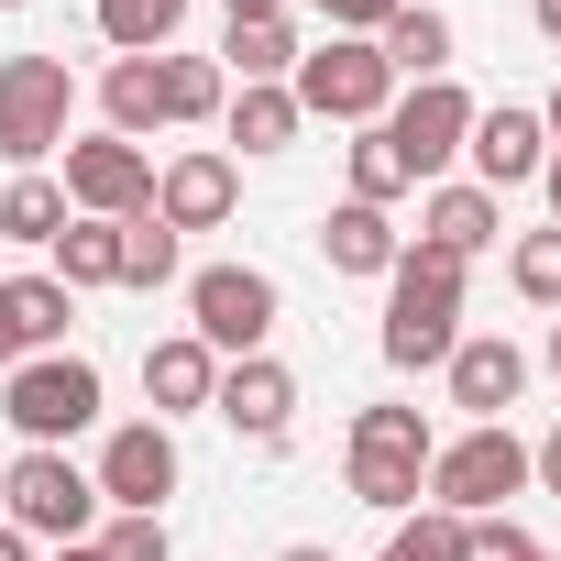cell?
<instances>
[{"mask_svg": "<svg viewBox=\"0 0 561 561\" xmlns=\"http://www.w3.org/2000/svg\"><path fill=\"white\" fill-rule=\"evenodd\" d=\"M462 275H473V264H451V253H430V242L397 253V275H386V331H375L397 375H440V364H451V342H462Z\"/></svg>", "mask_w": 561, "mask_h": 561, "instance_id": "1", "label": "cell"}, {"mask_svg": "<svg viewBox=\"0 0 561 561\" xmlns=\"http://www.w3.org/2000/svg\"><path fill=\"white\" fill-rule=\"evenodd\" d=\"M430 451H440V430L419 408H353L342 473H353V495L375 517H408V506H430Z\"/></svg>", "mask_w": 561, "mask_h": 561, "instance_id": "2", "label": "cell"}, {"mask_svg": "<svg viewBox=\"0 0 561 561\" xmlns=\"http://www.w3.org/2000/svg\"><path fill=\"white\" fill-rule=\"evenodd\" d=\"M0 419L23 430V451H67L78 430H100V364L89 353H34L0 375Z\"/></svg>", "mask_w": 561, "mask_h": 561, "instance_id": "3", "label": "cell"}, {"mask_svg": "<svg viewBox=\"0 0 561 561\" xmlns=\"http://www.w3.org/2000/svg\"><path fill=\"white\" fill-rule=\"evenodd\" d=\"M67 122H78L67 56H0V165L34 176L45 154H67Z\"/></svg>", "mask_w": 561, "mask_h": 561, "instance_id": "4", "label": "cell"}, {"mask_svg": "<svg viewBox=\"0 0 561 561\" xmlns=\"http://www.w3.org/2000/svg\"><path fill=\"white\" fill-rule=\"evenodd\" d=\"M275 320H287V287H275L264 264H198V275H187V331H198L220 364L264 353Z\"/></svg>", "mask_w": 561, "mask_h": 561, "instance_id": "5", "label": "cell"}, {"mask_svg": "<svg viewBox=\"0 0 561 561\" xmlns=\"http://www.w3.org/2000/svg\"><path fill=\"white\" fill-rule=\"evenodd\" d=\"M0 517H12L23 539H45V550H67V539L100 528V484L67 451H12L0 462Z\"/></svg>", "mask_w": 561, "mask_h": 561, "instance_id": "6", "label": "cell"}, {"mask_svg": "<svg viewBox=\"0 0 561 561\" xmlns=\"http://www.w3.org/2000/svg\"><path fill=\"white\" fill-rule=\"evenodd\" d=\"M287 100H298L309 122H353V133H375V122H386V100H397V67H386L364 34H331V45H309V56H298Z\"/></svg>", "mask_w": 561, "mask_h": 561, "instance_id": "7", "label": "cell"}, {"mask_svg": "<svg viewBox=\"0 0 561 561\" xmlns=\"http://www.w3.org/2000/svg\"><path fill=\"white\" fill-rule=\"evenodd\" d=\"M473 111H484V100H473L462 78H419V89H397V100H386V122H375V133L397 144L408 187H440V176L462 165V133H473Z\"/></svg>", "mask_w": 561, "mask_h": 561, "instance_id": "8", "label": "cell"}, {"mask_svg": "<svg viewBox=\"0 0 561 561\" xmlns=\"http://www.w3.org/2000/svg\"><path fill=\"white\" fill-rule=\"evenodd\" d=\"M506 495H528V440H517L506 419H484V430H462V440L430 451V506H451V517H495Z\"/></svg>", "mask_w": 561, "mask_h": 561, "instance_id": "9", "label": "cell"}, {"mask_svg": "<svg viewBox=\"0 0 561 561\" xmlns=\"http://www.w3.org/2000/svg\"><path fill=\"white\" fill-rule=\"evenodd\" d=\"M100 506H122V517H165V495L187 484V462H176V430L165 419H122L111 440H100Z\"/></svg>", "mask_w": 561, "mask_h": 561, "instance_id": "10", "label": "cell"}, {"mask_svg": "<svg viewBox=\"0 0 561 561\" xmlns=\"http://www.w3.org/2000/svg\"><path fill=\"white\" fill-rule=\"evenodd\" d=\"M67 209L78 220H144L154 209V154L144 144H122V133H89V144H67Z\"/></svg>", "mask_w": 561, "mask_h": 561, "instance_id": "11", "label": "cell"}, {"mask_svg": "<svg viewBox=\"0 0 561 561\" xmlns=\"http://www.w3.org/2000/svg\"><path fill=\"white\" fill-rule=\"evenodd\" d=\"M242 209V165L220 154V144H187V154H165L154 165V220L187 242V231H220Z\"/></svg>", "mask_w": 561, "mask_h": 561, "instance_id": "12", "label": "cell"}, {"mask_svg": "<svg viewBox=\"0 0 561 561\" xmlns=\"http://www.w3.org/2000/svg\"><path fill=\"white\" fill-rule=\"evenodd\" d=\"M209 419H231L253 451H287V430H298V375L275 364V353H242V364H220Z\"/></svg>", "mask_w": 561, "mask_h": 561, "instance_id": "13", "label": "cell"}, {"mask_svg": "<svg viewBox=\"0 0 561 561\" xmlns=\"http://www.w3.org/2000/svg\"><path fill=\"white\" fill-rule=\"evenodd\" d=\"M462 165H473V187H484V198H506V187H528V176L550 165V122H539L528 100H495V111H473Z\"/></svg>", "mask_w": 561, "mask_h": 561, "instance_id": "14", "label": "cell"}, {"mask_svg": "<svg viewBox=\"0 0 561 561\" xmlns=\"http://www.w3.org/2000/svg\"><path fill=\"white\" fill-rule=\"evenodd\" d=\"M440 375H451V408H462L473 430H484V419H506V408L528 397V353H517L506 331H462Z\"/></svg>", "mask_w": 561, "mask_h": 561, "instance_id": "15", "label": "cell"}, {"mask_svg": "<svg viewBox=\"0 0 561 561\" xmlns=\"http://www.w3.org/2000/svg\"><path fill=\"white\" fill-rule=\"evenodd\" d=\"M419 242L451 253V264H473V253L506 242V198H484L473 176H440V187H419Z\"/></svg>", "mask_w": 561, "mask_h": 561, "instance_id": "16", "label": "cell"}, {"mask_svg": "<svg viewBox=\"0 0 561 561\" xmlns=\"http://www.w3.org/2000/svg\"><path fill=\"white\" fill-rule=\"evenodd\" d=\"M397 253H408L397 209H364V198H342V209L320 220V264H331V275H364V287H386V275H397Z\"/></svg>", "mask_w": 561, "mask_h": 561, "instance_id": "17", "label": "cell"}, {"mask_svg": "<svg viewBox=\"0 0 561 561\" xmlns=\"http://www.w3.org/2000/svg\"><path fill=\"white\" fill-rule=\"evenodd\" d=\"M209 386H220V353H209L198 331L144 342V397H154V419H165V430H176V419H198V408H209Z\"/></svg>", "mask_w": 561, "mask_h": 561, "instance_id": "18", "label": "cell"}, {"mask_svg": "<svg viewBox=\"0 0 561 561\" xmlns=\"http://www.w3.org/2000/svg\"><path fill=\"white\" fill-rule=\"evenodd\" d=\"M451 12H440V0H397V23L375 34V56L397 67V89H419V78H451Z\"/></svg>", "mask_w": 561, "mask_h": 561, "instance_id": "19", "label": "cell"}, {"mask_svg": "<svg viewBox=\"0 0 561 561\" xmlns=\"http://www.w3.org/2000/svg\"><path fill=\"white\" fill-rule=\"evenodd\" d=\"M100 133H122V144L165 133V56H111V78H100Z\"/></svg>", "mask_w": 561, "mask_h": 561, "instance_id": "20", "label": "cell"}, {"mask_svg": "<svg viewBox=\"0 0 561 561\" xmlns=\"http://www.w3.org/2000/svg\"><path fill=\"white\" fill-rule=\"evenodd\" d=\"M298 56H309V45H298L287 12H275V23H231V34H220V78H231V89H287Z\"/></svg>", "mask_w": 561, "mask_h": 561, "instance_id": "21", "label": "cell"}, {"mask_svg": "<svg viewBox=\"0 0 561 561\" xmlns=\"http://www.w3.org/2000/svg\"><path fill=\"white\" fill-rule=\"evenodd\" d=\"M45 253H56L45 275H56L67 298H89V287H122V220H67Z\"/></svg>", "mask_w": 561, "mask_h": 561, "instance_id": "22", "label": "cell"}, {"mask_svg": "<svg viewBox=\"0 0 561 561\" xmlns=\"http://www.w3.org/2000/svg\"><path fill=\"white\" fill-rule=\"evenodd\" d=\"M100 45L111 56H176V23H187V0H100Z\"/></svg>", "mask_w": 561, "mask_h": 561, "instance_id": "23", "label": "cell"}, {"mask_svg": "<svg viewBox=\"0 0 561 561\" xmlns=\"http://www.w3.org/2000/svg\"><path fill=\"white\" fill-rule=\"evenodd\" d=\"M220 133H231L242 154H287V144L309 133V111H298L287 89H231V111H220Z\"/></svg>", "mask_w": 561, "mask_h": 561, "instance_id": "24", "label": "cell"}, {"mask_svg": "<svg viewBox=\"0 0 561 561\" xmlns=\"http://www.w3.org/2000/svg\"><path fill=\"white\" fill-rule=\"evenodd\" d=\"M78 209H67V187L34 165V176H12V187H0V242H56Z\"/></svg>", "mask_w": 561, "mask_h": 561, "instance_id": "25", "label": "cell"}, {"mask_svg": "<svg viewBox=\"0 0 561 561\" xmlns=\"http://www.w3.org/2000/svg\"><path fill=\"white\" fill-rule=\"evenodd\" d=\"M506 287H517L528 309H561V220H539V231L506 242Z\"/></svg>", "mask_w": 561, "mask_h": 561, "instance_id": "26", "label": "cell"}, {"mask_svg": "<svg viewBox=\"0 0 561 561\" xmlns=\"http://www.w3.org/2000/svg\"><path fill=\"white\" fill-rule=\"evenodd\" d=\"M220 111H231L220 56H165V122H220Z\"/></svg>", "mask_w": 561, "mask_h": 561, "instance_id": "27", "label": "cell"}, {"mask_svg": "<svg viewBox=\"0 0 561 561\" xmlns=\"http://www.w3.org/2000/svg\"><path fill=\"white\" fill-rule=\"evenodd\" d=\"M12 309H23V342H34V353H67V320H78V298L56 287V275H12Z\"/></svg>", "mask_w": 561, "mask_h": 561, "instance_id": "28", "label": "cell"}, {"mask_svg": "<svg viewBox=\"0 0 561 561\" xmlns=\"http://www.w3.org/2000/svg\"><path fill=\"white\" fill-rule=\"evenodd\" d=\"M342 176H353L342 198H364V209H397V198H408V165H397L386 133H353V165H342Z\"/></svg>", "mask_w": 561, "mask_h": 561, "instance_id": "29", "label": "cell"}, {"mask_svg": "<svg viewBox=\"0 0 561 561\" xmlns=\"http://www.w3.org/2000/svg\"><path fill=\"white\" fill-rule=\"evenodd\" d=\"M122 287H176V231L144 209V220H122Z\"/></svg>", "mask_w": 561, "mask_h": 561, "instance_id": "30", "label": "cell"}, {"mask_svg": "<svg viewBox=\"0 0 561 561\" xmlns=\"http://www.w3.org/2000/svg\"><path fill=\"white\" fill-rule=\"evenodd\" d=\"M386 561H462V517L451 506H408L397 539H386Z\"/></svg>", "mask_w": 561, "mask_h": 561, "instance_id": "31", "label": "cell"}, {"mask_svg": "<svg viewBox=\"0 0 561 561\" xmlns=\"http://www.w3.org/2000/svg\"><path fill=\"white\" fill-rule=\"evenodd\" d=\"M100 561H176V539H165V517H111Z\"/></svg>", "mask_w": 561, "mask_h": 561, "instance_id": "32", "label": "cell"}, {"mask_svg": "<svg viewBox=\"0 0 561 561\" xmlns=\"http://www.w3.org/2000/svg\"><path fill=\"white\" fill-rule=\"evenodd\" d=\"M309 12H320L331 34H364V45H375V34L397 23V0H309Z\"/></svg>", "mask_w": 561, "mask_h": 561, "instance_id": "33", "label": "cell"}, {"mask_svg": "<svg viewBox=\"0 0 561 561\" xmlns=\"http://www.w3.org/2000/svg\"><path fill=\"white\" fill-rule=\"evenodd\" d=\"M12 364H34V342H23V309H12V275H0V375Z\"/></svg>", "mask_w": 561, "mask_h": 561, "instance_id": "34", "label": "cell"}, {"mask_svg": "<svg viewBox=\"0 0 561 561\" xmlns=\"http://www.w3.org/2000/svg\"><path fill=\"white\" fill-rule=\"evenodd\" d=\"M528 484H539V495H561V419L528 440Z\"/></svg>", "mask_w": 561, "mask_h": 561, "instance_id": "35", "label": "cell"}, {"mask_svg": "<svg viewBox=\"0 0 561 561\" xmlns=\"http://www.w3.org/2000/svg\"><path fill=\"white\" fill-rule=\"evenodd\" d=\"M220 12H231V23H275V12H287V0H220Z\"/></svg>", "mask_w": 561, "mask_h": 561, "instance_id": "36", "label": "cell"}, {"mask_svg": "<svg viewBox=\"0 0 561 561\" xmlns=\"http://www.w3.org/2000/svg\"><path fill=\"white\" fill-rule=\"evenodd\" d=\"M0 561H34V539H23V528H12V517H0Z\"/></svg>", "mask_w": 561, "mask_h": 561, "instance_id": "37", "label": "cell"}, {"mask_svg": "<svg viewBox=\"0 0 561 561\" xmlns=\"http://www.w3.org/2000/svg\"><path fill=\"white\" fill-rule=\"evenodd\" d=\"M528 23H539V34H550V45H561V0H528Z\"/></svg>", "mask_w": 561, "mask_h": 561, "instance_id": "38", "label": "cell"}, {"mask_svg": "<svg viewBox=\"0 0 561 561\" xmlns=\"http://www.w3.org/2000/svg\"><path fill=\"white\" fill-rule=\"evenodd\" d=\"M275 561H342V550H320V539H287V550H275Z\"/></svg>", "mask_w": 561, "mask_h": 561, "instance_id": "39", "label": "cell"}, {"mask_svg": "<svg viewBox=\"0 0 561 561\" xmlns=\"http://www.w3.org/2000/svg\"><path fill=\"white\" fill-rule=\"evenodd\" d=\"M539 198H550V220H561V154H550V165H539Z\"/></svg>", "mask_w": 561, "mask_h": 561, "instance_id": "40", "label": "cell"}, {"mask_svg": "<svg viewBox=\"0 0 561 561\" xmlns=\"http://www.w3.org/2000/svg\"><path fill=\"white\" fill-rule=\"evenodd\" d=\"M539 122H550V154H561V89H550V100H539Z\"/></svg>", "mask_w": 561, "mask_h": 561, "instance_id": "41", "label": "cell"}, {"mask_svg": "<svg viewBox=\"0 0 561 561\" xmlns=\"http://www.w3.org/2000/svg\"><path fill=\"white\" fill-rule=\"evenodd\" d=\"M56 561H100V539H67V550H56Z\"/></svg>", "mask_w": 561, "mask_h": 561, "instance_id": "42", "label": "cell"}, {"mask_svg": "<svg viewBox=\"0 0 561 561\" xmlns=\"http://www.w3.org/2000/svg\"><path fill=\"white\" fill-rule=\"evenodd\" d=\"M550 375H561V320H550Z\"/></svg>", "mask_w": 561, "mask_h": 561, "instance_id": "43", "label": "cell"}, {"mask_svg": "<svg viewBox=\"0 0 561 561\" xmlns=\"http://www.w3.org/2000/svg\"><path fill=\"white\" fill-rule=\"evenodd\" d=\"M517 561H561V550H539V539H528V550H517Z\"/></svg>", "mask_w": 561, "mask_h": 561, "instance_id": "44", "label": "cell"}, {"mask_svg": "<svg viewBox=\"0 0 561 561\" xmlns=\"http://www.w3.org/2000/svg\"><path fill=\"white\" fill-rule=\"evenodd\" d=\"M0 12H23V0H0Z\"/></svg>", "mask_w": 561, "mask_h": 561, "instance_id": "45", "label": "cell"}]
</instances>
